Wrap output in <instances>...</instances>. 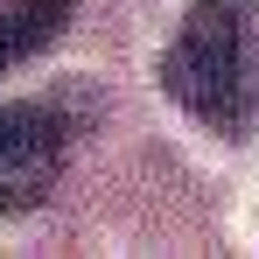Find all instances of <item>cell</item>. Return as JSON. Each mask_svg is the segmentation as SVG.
<instances>
[{"label":"cell","instance_id":"1","mask_svg":"<svg viewBox=\"0 0 259 259\" xmlns=\"http://www.w3.org/2000/svg\"><path fill=\"white\" fill-rule=\"evenodd\" d=\"M161 91L196 126L245 140L259 126V0H189L161 49Z\"/></svg>","mask_w":259,"mask_h":259},{"label":"cell","instance_id":"2","mask_svg":"<svg viewBox=\"0 0 259 259\" xmlns=\"http://www.w3.org/2000/svg\"><path fill=\"white\" fill-rule=\"evenodd\" d=\"M63 154H70V133L56 105H35V98L0 105V217L35 210L63 175Z\"/></svg>","mask_w":259,"mask_h":259},{"label":"cell","instance_id":"3","mask_svg":"<svg viewBox=\"0 0 259 259\" xmlns=\"http://www.w3.org/2000/svg\"><path fill=\"white\" fill-rule=\"evenodd\" d=\"M70 14H77V0H14V7H0V70L42 56L70 28Z\"/></svg>","mask_w":259,"mask_h":259}]
</instances>
